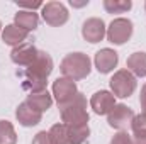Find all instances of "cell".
Instances as JSON below:
<instances>
[{"label": "cell", "mask_w": 146, "mask_h": 144, "mask_svg": "<svg viewBox=\"0 0 146 144\" xmlns=\"http://www.w3.org/2000/svg\"><path fill=\"white\" fill-rule=\"evenodd\" d=\"M133 144H146V132H133Z\"/></svg>", "instance_id": "obj_27"}, {"label": "cell", "mask_w": 146, "mask_h": 144, "mask_svg": "<svg viewBox=\"0 0 146 144\" xmlns=\"http://www.w3.org/2000/svg\"><path fill=\"white\" fill-rule=\"evenodd\" d=\"M27 37H29V32L21 29V27H17L15 24H9V26H5L2 29V41L5 44L12 46V48H15L19 44H24Z\"/></svg>", "instance_id": "obj_14"}, {"label": "cell", "mask_w": 146, "mask_h": 144, "mask_svg": "<svg viewBox=\"0 0 146 144\" xmlns=\"http://www.w3.org/2000/svg\"><path fill=\"white\" fill-rule=\"evenodd\" d=\"M37 53H39V49H36L34 44L24 42V44H19V46L12 48V51H10V59H12L15 65L27 68V66L36 59Z\"/></svg>", "instance_id": "obj_11"}, {"label": "cell", "mask_w": 146, "mask_h": 144, "mask_svg": "<svg viewBox=\"0 0 146 144\" xmlns=\"http://www.w3.org/2000/svg\"><path fill=\"white\" fill-rule=\"evenodd\" d=\"M60 70H61L65 78L78 81V80H83V78H87L90 75L92 61L85 53H80V51L78 53H70L61 59Z\"/></svg>", "instance_id": "obj_2"}, {"label": "cell", "mask_w": 146, "mask_h": 144, "mask_svg": "<svg viewBox=\"0 0 146 144\" xmlns=\"http://www.w3.org/2000/svg\"><path fill=\"white\" fill-rule=\"evenodd\" d=\"M110 144H133V136H129L126 131H119L110 139Z\"/></svg>", "instance_id": "obj_23"}, {"label": "cell", "mask_w": 146, "mask_h": 144, "mask_svg": "<svg viewBox=\"0 0 146 144\" xmlns=\"http://www.w3.org/2000/svg\"><path fill=\"white\" fill-rule=\"evenodd\" d=\"M88 104H87V97L78 92L72 100L65 105H60V114H61V122L70 126V127H82V126H88Z\"/></svg>", "instance_id": "obj_1"}, {"label": "cell", "mask_w": 146, "mask_h": 144, "mask_svg": "<svg viewBox=\"0 0 146 144\" xmlns=\"http://www.w3.org/2000/svg\"><path fill=\"white\" fill-rule=\"evenodd\" d=\"M48 132H49V137H51L53 144H72L70 129H68V126L63 124V122L51 126V129H49Z\"/></svg>", "instance_id": "obj_18"}, {"label": "cell", "mask_w": 146, "mask_h": 144, "mask_svg": "<svg viewBox=\"0 0 146 144\" xmlns=\"http://www.w3.org/2000/svg\"><path fill=\"white\" fill-rule=\"evenodd\" d=\"M133 7L131 0H104V9L107 14H126Z\"/></svg>", "instance_id": "obj_19"}, {"label": "cell", "mask_w": 146, "mask_h": 144, "mask_svg": "<svg viewBox=\"0 0 146 144\" xmlns=\"http://www.w3.org/2000/svg\"><path fill=\"white\" fill-rule=\"evenodd\" d=\"M134 115H136L134 110L131 107H127L126 104H115L114 108L107 114V124L112 129L124 131L127 126H131Z\"/></svg>", "instance_id": "obj_7"}, {"label": "cell", "mask_w": 146, "mask_h": 144, "mask_svg": "<svg viewBox=\"0 0 146 144\" xmlns=\"http://www.w3.org/2000/svg\"><path fill=\"white\" fill-rule=\"evenodd\" d=\"M0 34H2V22H0Z\"/></svg>", "instance_id": "obj_29"}, {"label": "cell", "mask_w": 146, "mask_h": 144, "mask_svg": "<svg viewBox=\"0 0 146 144\" xmlns=\"http://www.w3.org/2000/svg\"><path fill=\"white\" fill-rule=\"evenodd\" d=\"M145 10H146V3H145Z\"/></svg>", "instance_id": "obj_30"}, {"label": "cell", "mask_w": 146, "mask_h": 144, "mask_svg": "<svg viewBox=\"0 0 146 144\" xmlns=\"http://www.w3.org/2000/svg\"><path fill=\"white\" fill-rule=\"evenodd\" d=\"M41 17H42V20H44L48 26H51V27H60V26H63V24L68 22L70 14H68V9L65 7V3L53 0V2H46V3L42 5V9H41Z\"/></svg>", "instance_id": "obj_5"}, {"label": "cell", "mask_w": 146, "mask_h": 144, "mask_svg": "<svg viewBox=\"0 0 146 144\" xmlns=\"http://www.w3.org/2000/svg\"><path fill=\"white\" fill-rule=\"evenodd\" d=\"M133 31H134V26L129 19L126 17H117L114 19L107 27V41L115 44V46H122L124 42H127L131 36H133Z\"/></svg>", "instance_id": "obj_4"}, {"label": "cell", "mask_w": 146, "mask_h": 144, "mask_svg": "<svg viewBox=\"0 0 146 144\" xmlns=\"http://www.w3.org/2000/svg\"><path fill=\"white\" fill-rule=\"evenodd\" d=\"M14 24L21 29L31 32V31L37 29V26H39V15L31 10H19L14 15Z\"/></svg>", "instance_id": "obj_15"}, {"label": "cell", "mask_w": 146, "mask_h": 144, "mask_svg": "<svg viewBox=\"0 0 146 144\" xmlns=\"http://www.w3.org/2000/svg\"><path fill=\"white\" fill-rule=\"evenodd\" d=\"M131 129H133V132H146V114L134 115V119L131 122Z\"/></svg>", "instance_id": "obj_22"}, {"label": "cell", "mask_w": 146, "mask_h": 144, "mask_svg": "<svg viewBox=\"0 0 146 144\" xmlns=\"http://www.w3.org/2000/svg\"><path fill=\"white\" fill-rule=\"evenodd\" d=\"M115 105V97L109 90H99L90 98V108L97 115H107Z\"/></svg>", "instance_id": "obj_12"}, {"label": "cell", "mask_w": 146, "mask_h": 144, "mask_svg": "<svg viewBox=\"0 0 146 144\" xmlns=\"http://www.w3.org/2000/svg\"><path fill=\"white\" fill-rule=\"evenodd\" d=\"M54 68L53 58L46 51H39L36 59L24 70V78H37V80H48Z\"/></svg>", "instance_id": "obj_6"}, {"label": "cell", "mask_w": 146, "mask_h": 144, "mask_svg": "<svg viewBox=\"0 0 146 144\" xmlns=\"http://www.w3.org/2000/svg\"><path fill=\"white\" fill-rule=\"evenodd\" d=\"M109 85H110V93L114 97L127 98L134 93V90L138 87V80L127 70H117L114 73V76L109 80Z\"/></svg>", "instance_id": "obj_3"}, {"label": "cell", "mask_w": 146, "mask_h": 144, "mask_svg": "<svg viewBox=\"0 0 146 144\" xmlns=\"http://www.w3.org/2000/svg\"><path fill=\"white\" fill-rule=\"evenodd\" d=\"M0 144H17V134L9 120H0Z\"/></svg>", "instance_id": "obj_20"}, {"label": "cell", "mask_w": 146, "mask_h": 144, "mask_svg": "<svg viewBox=\"0 0 146 144\" xmlns=\"http://www.w3.org/2000/svg\"><path fill=\"white\" fill-rule=\"evenodd\" d=\"M15 119L24 127H34V126H37L41 122L42 114L39 110H36L34 107H31L27 102H22L15 108Z\"/></svg>", "instance_id": "obj_13"}, {"label": "cell", "mask_w": 146, "mask_h": 144, "mask_svg": "<svg viewBox=\"0 0 146 144\" xmlns=\"http://www.w3.org/2000/svg\"><path fill=\"white\" fill-rule=\"evenodd\" d=\"M70 5H72V7H85V5H88V0H83V2H76V0H70Z\"/></svg>", "instance_id": "obj_28"}, {"label": "cell", "mask_w": 146, "mask_h": 144, "mask_svg": "<svg viewBox=\"0 0 146 144\" xmlns=\"http://www.w3.org/2000/svg\"><path fill=\"white\" fill-rule=\"evenodd\" d=\"M76 93H78L76 83L73 80H70V78L61 76V78H56L53 81V97L58 102V107L68 104Z\"/></svg>", "instance_id": "obj_8"}, {"label": "cell", "mask_w": 146, "mask_h": 144, "mask_svg": "<svg viewBox=\"0 0 146 144\" xmlns=\"http://www.w3.org/2000/svg\"><path fill=\"white\" fill-rule=\"evenodd\" d=\"M82 36L87 42L90 44H97L100 41H104V37L107 36V27L106 22L99 17H90L83 22L82 26Z\"/></svg>", "instance_id": "obj_9"}, {"label": "cell", "mask_w": 146, "mask_h": 144, "mask_svg": "<svg viewBox=\"0 0 146 144\" xmlns=\"http://www.w3.org/2000/svg\"><path fill=\"white\" fill-rule=\"evenodd\" d=\"M26 102L31 107H34L36 110H39L41 114H44L46 110H49L51 105H53V95L48 90L39 92V93H29L27 98H26Z\"/></svg>", "instance_id": "obj_17"}, {"label": "cell", "mask_w": 146, "mask_h": 144, "mask_svg": "<svg viewBox=\"0 0 146 144\" xmlns=\"http://www.w3.org/2000/svg\"><path fill=\"white\" fill-rule=\"evenodd\" d=\"M139 105H141V114H146V85L141 87V92H139Z\"/></svg>", "instance_id": "obj_26"}, {"label": "cell", "mask_w": 146, "mask_h": 144, "mask_svg": "<svg viewBox=\"0 0 146 144\" xmlns=\"http://www.w3.org/2000/svg\"><path fill=\"white\" fill-rule=\"evenodd\" d=\"M126 68H127V71L133 73L136 78L146 76V53L145 51L133 53L127 58V61H126Z\"/></svg>", "instance_id": "obj_16"}, {"label": "cell", "mask_w": 146, "mask_h": 144, "mask_svg": "<svg viewBox=\"0 0 146 144\" xmlns=\"http://www.w3.org/2000/svg\"><path fill=\"white\" fill-rule=\"evenodd\" d=\"M94 63H95L97 71L102 73V75H107V73L114 71V68L117 66V63H119V54H117L114 49H110V48H104V49H100V51L95 53Z\"/></svg>", "instance_id": "obj_10"}, {"label": "cell", "mask_w": 146, "mask_h": 144, "mask_svg": "<svg viewBox=\"0 0 146 144\" xmlns=\"http://www.w3.org/2000/svg\"><path fill=\"white\" fill-rule=\"evenodd\" d=\"M70 137H72V144H83L88 136H90V127L88 126H82V127H70Z\"/></svg>", "instance_id": "obj_21"}, {"label": "cell", "mask_w": 146, "mask_h": 144, "mask_svg": "<svg viewBox=\"0 0 146 144\" xmlns=\"http://www.w3.org/2000/svg\"><path fill=\"white\" fill-rule=\"evenodd\" d=\"M33 144H53V141H51V137H49V132L41 131V132H37L36 136H34Z\"/></svg>", "instance_id": "obj_24"}, {"label": "cell", "mask_w": 146, "mask_h": 144, "mask_svg": "<svg viewBox=\"0 0 146 144\" xmlns=\"http://www.w3.org/2000/svg\"><path fill=\"white\" fill-rule=\"evenodd\" d=\"M42 2H34V3H26V2H17V7H19V10H31V12H34L36 9H42Z\"/></svg>", "instance_id": "obj_25"}]
</instances>
